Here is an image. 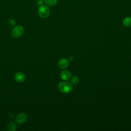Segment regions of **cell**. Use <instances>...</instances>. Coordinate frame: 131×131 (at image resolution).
I'll list each match as a JSON object with an SVG mask.
<instances>
[{"label":"cell","mask_w":131,"mask_h":131,"mask_svg":"<svg viewBox=\"0 0 131 131\" xmlns=\"http://www.w3.org/2000/svg\"><path fill=\"white\" fill-rule=\"evenodd\" d=\"M58 90L62 93H69L73 89L72 84L66 81H62L59 83L58 85Z\"/></svg>","instance_id":"6da1fadb"},{"label":"cell","mask_w":131,"mask_h":131,"mask_svg":"<svg viewBox=\"0 0 131 131\" xmlns=\"http://www.w3.org/2000/svg\"><path fill=\"white\" fill-rule=\"evenodd\" d=\"M50 11L49 7L44 5H41L38 9V13L39 16L43 18L48 17L50 14Z\"/></svg>","instance_id":"7a4b0ae2"},{"label":"cell","mask_w":131,"mask_h":131,"mask_svg":"<svg viewBox=\"0 0 131 131\" xmlns=\"http://www.w3.org/2000/svg\"><path fill=\"white\" fill-rule=\"evenodd\" d=\"M24 30L22 26L18 25L15 26L11 31V35L14 38H18L24 33Z\"/></svg>","instance_id":"3957f363"},{"label":"cell","mask_w":131,"mask_h":131,"mask_svg":"<svg viewBox=\"0 0 131 131\" xmlns=\"http://www.w3.org/2000/svg\"><path fill=\"white\" fill-rule=\"evenodd\" d=\"M27 120V116L25 113H20L18 114L15 118L16 122L18 124H23Z\"/></svg>","instance_id":"277c9868"},{"label":"cell","mask_w":131,"mask_h":131,"mask_svg":"<svg viewBox=\"0 0 131 131\" xmlns=\"http://www.w3.org/2000/svg\"><path fill=\"white\" fill-rule=\"evenodd\" d=\"M69 61L65 58L60 59L58 62V66L61 69H64L67 68L69 66Z\"/></svg>","instance_id":"5b68a950"},{"label":"cell","mask_w":131,"mask_h":131,"mask_svg":"<svg viewBox=\"0 0 131 131\" xmlns=\"http://www.w3.org/2000/svg\"><path fill=\"white\" fill-rule=\"evenodd\" d=\"M61 78L63 80H68L71 77V73L68 70H63L60 74Z\"/></svg>","instance_id":"8992f818"},{"label":"cell","mask_w":131,"mask_h":131,"mask_svg":"<svg viewBox=\"0 0 131 131\" xmlns=\"http://www.w3.org/2000/svg\"><path fill=\"white\" fill-rule=\"evenodd\" d=\"M26 78L25 74L21 72H18L14 75V79L17 82H23Z\"/></svg>","instance_id":"52a82bcc"},{"label":"cell","mask_w":131,"mask_h":131,"mask_svg":"<svg viewBox=\"0 0 131 131\" xmlns=\"http://www.w3.org/2000/svg\"><path fill=\"white\" fill-rule=\"evenodd\" d=\"M123 25L125 27H129L131 26V17H126L122 21Z\"/></svg>","instance_id":"ba28073f"},{"label":"cell","mask_w":131,"mask_h":131,"mask_svg":"<svg viewBox=\"0 0 131 131\" xmlns=\"http://www.w3.org/2000/svg\"><path fill=\"white\" fill-rule=\"evenodd\" d=\"M7 129L10 131H14L16 129V125L13 122H10L7 124Z\"/></svg>","instance_id":"9c48e42d"},{"label":"cell","mask_w":131,"mask_h":131,"mask_svg":"<svg viewBox=\"0 0 131 131\" xmlns=\"http://www.w3.org/2000/svg\"><path fill=\"white\" fill-rule=\"evenodd\" d=\"M45 3L49 6H54L57 3V0H45Z\"/></svg>","instance_id":"30bf717a"},{"label":"cell","mask_w":131,"mask_h":131,"mask_svg":"<svg viewBox=\"0 0 131 131\" xmlns=\"http://www.w3.org/2000/svg\"><path fill=\"white\" fill-rule=\"evenodd\" d=\"M79 81V78L78 76H74L72 77V79H71V82L73 85H75L77 84Z\"/></svg>","instance_id":"8fae6325"},{"label":"cell","mask_w":131,"mask_h":131,"mask_svg":"<svg viewBox=\"0 0 131 131\" xmlns=\"http://www.w3.org/2000/svg\"><path fill=\"white\" fill-rule=\"evenodd\" d=\"M9 24L10 25H11V26H14V25H15V21H14L13 19H10V20H9Z\"/></svg>","instance_id":"7c38bea8"}]
</instances>
